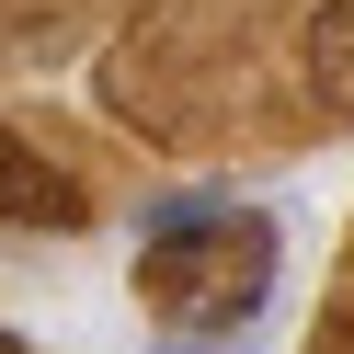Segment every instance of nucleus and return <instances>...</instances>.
<instances>
[{
    "mask_svg": "<svg viewBox=\"0 0 354 354\" xmlns=\"http://www.w3.org/2000/svg\"><path fill=\"white\" fill-rule=\"evenodd\" d=\"M92 92L171 160L320 149L354 126V0H138Z\"/></svg>",
    "mask_w": 354,
    "mask_h": 354,
    "instance_id": "nucleus-1",
    "label": "nucleus"
},
{
    "mask_svg": "<svg viewBox=\"0 0 354 354\" xmlns=\"http://www.w3.org/2000/svg\"><path fill=\"white\" fill-rule=\"evenodd\" d=\"M92 217H103V171L46 115H12V229H92Z\"/></svg>",
    "mask_w": 354,
    "mask_h": 354,
    "instance_id": "nucleus-3",
    "label": "nucleus"
},
{
    "mask_svg": "<svg viewBox=\"0 0 354 354\" xmlns=\"http://www.w3.org/2000/svg\"><path fill=\"white\" fill-rule=\"evenodd\" d=\"M103 12H138V0H12V57H35V69H57V57L80 46V35L103 24Z\"/></svg>",
    "mask_w": 354,
    "mask_h": 354,
    "instance_id": "nucleus-4",
    "label": "nucleus"
},
{
    "mask_svg": "<svg viewBox=\"0 0 354 354\" xmlns=\"http://www.w3.org/2000/svg\"><path fill=\"white\" fill-rule=\"evenodd\" d=\"M274 263H286V229L263 206L171 194V206L149 217L138 297H149V320L171 331V354H206V343H240V331H252V308L274 297Z\"/></svg>",
    "mask_w": 354,
    "mask_h": 354,
    "instance_id": "nucleus-2",
    "label": "nucleus"
},
{
    "mask_svg": "<svg viewBox=\"0 0 354 354\" xmlns=\"http://www.w3.org/2000/svg\"><path fill=\"white\" fill-rule=\"evenodd\" d=\"M308 354H354V240H343V274H331V297H320V331H308Z\"/></svg>",
    "mask_w": 354,
    "mask_h": 354,
    "instance_id": "nucleus-5",
    "label": "nucleus"
}]
</instances>
